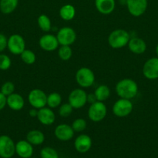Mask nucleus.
<instances>
[{
    "label": "nucleus",
    "instance_id": "4",
    "mask_svg": "<svg viewBox=\"0 0 158 158\" xmlns=\"http://www.w3.org/2000/svg\"><path fill=\"white\" fill-rule=\"evenodd\" d=\"M107 114V107L103 102L96 101L90 105L88 110V118L93 122H100Z\"/></svg>",
    "mask_w": 158,
    "mask_h": 158
},
{
    "label": "nucleus",
    "instance_id": "2",
    "mask_svg": "<svg viewBox=\"0 0 158 158\" xmlns=\"http://www.w3.org/2000/svg\"><path fill=\"white\" fill-rule=\"evenodd\" d=\"M130 35L126 30L122 29H115L109 34L108 43L112 49H121L128 45Z\"/></svg>",
    "mask_w": 158,
    "mask_h": 158
},
{
    "label": "nucleus",
    "instance_id": "11",
    "mask_svg": "<svg viewBox=\"0 0 158 158\" xmlns=\"http://www.w3.org/2000/svg\"><path fill=\"white\" fill-rule=\"evenodd\" d=\"M129 12L133 16L139 17L144 14L147 9V0H125Z\"/></svg>",
    "mask_w": 158,
    "mask_h": 158
},
{
    "label": "nucleus",
    "instance_id": "6",
    "mask_svg": "<svg viewBox=\"0 0 158 158\" xmlns=\"http://www.w3.org/2000/svg\"><path fill=\"white\" fill-rule=\"evenodd\" d=\"M88 94L84 89L77 88L70 93L68 96V103L72 106L74 109H80L82 108L88 102H87Z\"/></svg>",
    "mask_w": 158,
    "mask_h": 158
},
{
    "label": "nucleus",
    "instance_id": "15",
    "mask_svg": "<svg viewBox=\"0 0 158 158\" xmlns=\"http://www.w3.org/2000/svg\"><path fill=\"white\" fill-rule=\"evenodd\" d=\"M37 118L41 124L49 126L54 123L56 116L51 108L44 106V107H42L38 110Z\"/></svg>",
    "mask_w": 158,
    "mask_h": 158
},
{
    "label": "nucleus",
    "instance_id": "36",
    "mask_svg": "<svg viewBox=\"0 0 158 158\" xmlns=\"http://www.w3.org/2000/svg\"><path fill=\"white\" fill-rule=\"evenodd\" d=\"M96 101H97V99H96L94 94H88V97H87V102H88V103L91 104V103H94Z\"/></svg>",
    "mask_w": 158,
    "mask_h": 158
},
{
    "label": "nucleus",
    "instance_id": "25",
    "mask_svg": "<svg viewBox=\"0 0 158 158\" xmlns=\"http://www.w3.org/2000/svg\"><path fill=\"white\" fill-rule=\"evenodd\" d=\"M62 101V97L60 94L57 92H53L47 96L46 99V105L48 107L54 109L60 106Z\"/></svg>",
    "mask_w": 158,
    "mask_h": 158
},
{
    "label": "nucleus",
    "instance_id": "1",
    "mask_svg": "<svg viewBox=\"0 0 158 158\" xmlns=\"http://www.w3.org/2000/svg\"><path fill=\"white\" fill-rule=\"evenodd\" d=\"M116 92L120 98L132 100L137 95L138 85L132 79H122L116 84Z\"/></svg>",
    "mask_w": 158,
    "mask_h": 158
},
{
    "label": "nucleus",
    "instance_id": "13",
    "mask_svg": "<svg viewBox=\"0 0 158 158\" xmlns=\"http://www.w3.org/2000/svg\"><path fill=\"white\" fill-rule=\"evenodd\" d=\"M39 45L43 50L52 52V51L56 50L60 44H59L57 36L52 34H46L40 37L39 40Z\"/></svg>",
    "mask_w": 158,
    "mask_h": 158
},
{
    "label": "nucleus",
    "instance_id": "23",
    "mask_svg": "<svg viewBox=\"0 0 158 158\" xmlns=\"http://www.w3.org/2000/svg\"><path fill=\"white\" fill-rule=\"evenodd\" d=\"M94 94L97 99V101L104 102L109 98L111 91L107 85L102 84L96 88Z\"/></svg>",
    "mask_w": 158,
    "mask_h": 158
},
{
    "label": "nucleus",
    "instance_id": "16",
    "mask_svg": "<svg viewBox=\"0 0 158 158\" xmlns=\"http://www.w3.org/2000/svg\"><path fill=\"white\" fill-rule=\"evenodd\" d=\"M92 146L91 138L87 134H81L74 140V148L81 154L87 153Z\"/></svg>",
    "mask_w": 158,
    "mask_h": 158
},
{
    "label": "nucleus",
    "instance_id": "22",
    "mask_svg": "<svg viewBox=\"0 0 158 158\" xmlns=\"http://www.w3.org/2000/svg\"><path fill=\"white\" fill-rule=\"evenodd\" d=\"M59 13H60V16L62 19L65 20V21H70V20H72L75 16V8L72 5H64L60 8Z\"/></svg>",
    "mask_w": 158,
    "mask_h": 158
},
{
    "label": "nucleus",
    "instance_id": "8",
    "mask_svg": "<svg viewBox=\"0 0 158 158\" xmlns=\"http://www.w3.org/2000/svg\"><path fill=\"white\" fill-rule=\"evenodd\" d=\"M15 154V143L7 135L0 136V157L11 158Z\"/></svg>",
    "mask_w": 158,
    "mask_h": 158
},
{
    "label": "nucleus",
    "instance_id": "14",
    "mask_svg": "<svg viewBox=\"0 0 158 158\" xmlns=\"http://www.w3.org/2000/svg\"><path fill=\"white\" fill-rule=\"evenodd\" d=\"M74 131L68 124H59L54 130V135L60 141H68L74 137Z\"/></svg>",
    "mask_w": 158,
    "mask_h": 158
},
{
    "label": "nucleus",
    "instance_id": "26",
    "mask_svg": "<svg viewBox=\"0 0 158 158\" xmlns=\"http://www.w3.org/2000/svg\"><path fill=\"white\" fill-rule=\"evenodd\" d=\"M39 27L43 32H49L51 29V21L49 17L45 14H42L37 19Z\"/></svg>",
    "mask_w": 158,
    "mask_h": 158
},
{
    "label": "nucleus",
    "instance_id": "24",
    "mask_svg": "<svg viewBox=\"0 0 158 158\" xmlns=\"http://www.w3.org/2000/svg\"><path fill=\"white\" fill-rule=\"evenodd\" d=\"M19 0H0V11L3 14H10L15 11Z\"/></svg>",
    "mask_w": 158,
    "mask_h": 158
},
{
    "label": "nucleus",
    "instance_id": "33",
    "mask_svg": "<svg viewBox=\"0 0 158 158\" xmlns=\"http://www.w3.org/2000/svg\"><path fill=\"white\" fill-rule=\"evenodd\" d=\"M12 61L10 58L6 54H0V69L7 70L10 68Z\"/></svg>",
    "mask_w": 158,
    "mask_h": 158
},
{
    "label": "nucleus",
    "instance_id": "35",
    "mask_svg": "<svg viewBox=\"0 0 158 158\" xmlns=\"http://www.w3.org/2000/svg\"><path fill=\"white\" fill-rule=\"evenodd\" d=\"M6 105H7V97L0 92V111L4 109Z\"/></svg>",
    "mask_w": 158,
    "mask_h": 158
},
{
    "label": "nucleus",
    "instance_id": "21",
    "mask_svg": "<svg viewBox=\"0 0 158 158\" xmlns=\"http://www.w3.org/2000/svg\"><path fill=\"white\" fill-rule=\"evenodd\" d=\"M26 140L32 145H40L44 142L45 136L42 131L38 130H32L26 134Z\"/></svg>",
    "mask_w": 158,
    "mask_h": 158
},
{
    "label": "nucleus",
    "instance_id": "7",
    "mask_svg": "<svg viewBox=\"0 0 158 158\" xmlns=\"http://www.w3.org/2000/svg\"><path fill=\"white\" fill-rule=\"evenodd\" d=\"M7 48L13 55H20L26 49V42L20 34H13L8 39Z\"/></svg>",
    "mask_w": 158,
    "mask_h": 158
},
{
    "label": "nucleus",
    "instance_id": "30",
    "mask_svg": "<svg viewBox=\"0 0 158 158\" xmlns=\"http://www.w3.org/2000/svg\"><path fill=\"white\" fill-rule=\"evenodd\" d=\"M73 110H74V108L69 103H63L59 107L58 114L61 117L66 118V117H70L71 115V114L73 113Z\"/></svg>",
    "mask_w": 158,
    "mask_h": 158
},
{
    "label": "nucleus",
    "instance_id": "17",
    "mask_svg": "<svg viewBox=\"0 0 158 158\" xmlns=\"http://www.w3.org/2000/svg\"><path fill=\"white\" fill-rule=\"evenodd\" d=\"M15 154L21 158L32 157L33 154V145L26 140H20L15 143Z\"/></svg>",
    "mask_w": 158,
    "mask_h": 158
},
{
    "label": "nucleus",
    "instance_id": "32",
    "mask_svg": "<svg viewBox=\"0 0 158 158\" xmlns=\"http://www.w3.org/2000/svg\"><path fill=\"white\" fill-rule=\"evenodd\" d=\"M14 91H15V85H14L13 83L10 81L4 83L1 87V92L6 97L13 94Z\"/></svg>",
    "mask_w": 158,
    "mask_h": 158
},
{
    "label": "nucleus",
    "instance_id": "18",
    "mask_svg": "<svg viewBox=\"0 0 158 158\" xmlns=\"http://www.w3.org/2000/svg\"><path fill=\"white\" fill-rule=\"evenodd\" d=\"M128 47L133 53L140 55L147 50V43L143 39L134 37L129 40L128 43Z\"/></svg>",
    "mask_w": 158,
    "mask_h": 158
},
{
    "label": "nucleus",
    "instance_id": "12",
    "mask_svg": "<svg viewBox=\"0 0 158 158\" xmlns=\"http://www.w3.org/2000/svg\"><path fill=\"white\" fill-rule=\"evenodd\" d=\"M143 74L148 80L158 79V57L150 58L144 63Z\"/></svg>",
    "mask_w": 158,
    "mask_h": 158
},
{
    "label": "nucleus",
    "instance_id": "3",
    "mask_svg": "<svg viewBox=\"0 0 158 158\" xmlns=\"http://www.w3.org/2000/svg\"><path fill=\"white\" fill-rule=\"evenodd\" d=\"M75 80L82 88H88L94 83L95 77L94 72L88 67H81L76 72Z\"/></svg>",
    "mask_w": 158,
    "mask_h": 158
},
{
    "label": "nucleus",
    "instance_id": "20",
    "mask_svg": "<svg viewBox=\"0 0 158 158\" xmlns=\"http://www.w3.org/2000/svg\"><path fill=\"white\" fill-rule=\"evenodd\" d=\"M7 105L12 110H21L25 105L24 99L20 94L13 93L7 97Z\"/></svg>",
    "mask_w": 158,
    "mask_h": 158
},
{
    "label": "nucleus",
    "instance_id": "31",
    "mask_svg": "<svg viewBox=\"0 0 158 158\" xmlns=\"http://www.w3.org/2000/svg\"><path fill=\"white\" fill-rule=\"evenodd\" d=\"M71 127L73 128L74 132H82L85 131L87 127L86 120L82 118H77L73 121L71 124Z\"/></svg>",
    "mask_w": 158,
    "mask_h": 158
},
{
    "label": "nucleus",
    "instance_id": "5",
    "mask_svg": "<svg viewBox=\"0 0 158 158\" xmlns=\"http://www.w3.org/2000/svg\"><path fill=\"white\" fill-rule=\"evenodd\" d=\"M133 110L131 100L120 98L115 102L112 106V113L117 117H125L129 115Z\"/></svg>",
    "mask_w": 158,
    "mask_h": 158
},
{
    "label": "nucleus",
    "instance_id": "10",
    "mask_svg": "<svg viewBox=\"0 0 158 158\" xmlns=\"http://www.w3.org/2000/svg\"><path fill=\"white\" fill-rule=\"evenodd\" d=\"M56 36L60 46H71L75 42L77 38L75 31L68 26L59 29Z\"/></svg>",
    "mask_w": 158,
    "mask_h": 158
},
{
    "label": "nucleus",
    "instance_id": "37",
    "mask_svg": "<svg viewBox=\"0 0 158 158\" xmlns=\"http://www.w3.org/2000/svg\"><path fill=\"white\" fill-rule=\"evenodd\" d=\"M37 114H38V110L36 109V108L33 107V109L29 110V116H30V117H37Z\"/></svg>",
    "mask_w": 158,
    "mask_h": 158
},
{
    "label": "nucleus",
    "instance_id": "27",
    "mask_svg": "<svg viewBox=\"0 0 158 158\" xmlns=\"http://www.w3.org/2000/svg\"><path fill=\"white\" fill-rule=\"evenodd\" d=\"M20 57L23 63L28 65L33 64L37 60V56L34 52H33L30 49H25L21 54H20Z\"/></svg>",
    "mask_w": 158,
    "mask_h": 158
},
{
    "label": "nucleus",
    "instance_id": "29",
    "mask_svg": "<svg viewBox=\"0 0 158 158\" xmlns=\"http://www.w3.org/2000/svg\"><path fill=\"white\" fill-rule=\"evenodd\" d=\"M40 155L41 158H59L57 151L50 147H45L42 148Z\"/></svg>",
    "mask_w": 158,
    "mask_h": 158
},
{
    "label": "nucleus",
    "instance_id": "28",
    "mask_svg": "<svg viewBox=\"0 0 158 158\" xmlns=\"http://www.w3.org/2000/svg\"><path fill=\"white\" fill-rule=\"evenodd\" d=\"M73 54L71 46H60L58 48V56L64 61H68L71 58Z\"/></svg>",
    "mask_w": 158,
    "mask_h": 158
},
{
    "label": "nucleus",
    "instance_id": "38",
    "mask_svg": "<svg viewBox=\"0 0 158 158\" xmlns=\"http://www.w3.org/2000/svg\"><path fill=\"white\" fill-rule=\"evenodd\" d=\"M156 56H157V57H158V44L156 45Z\"/></svg>",
    "mask_w": 158,
    "mask_h": 158
},
{
    "label": "nucleus",
    "instance_id": "34",
    "mask_svg": "<svg viewBox=\"0 0 158 158\" xmlns=\"http://www.w3.org/2000/svg\"><path fill=\"white\" fill-rule=\"evenodd\" d=\"M8 39L2 33H0V52L4 51L7 48Z\"/></svg>",
    "mask_w": 158,
    "mask_h": 158
},
{
    "label": "nucleus",
    "instance_id": "19",
    "mask_svg": "<svg viewBox=\"0 0 158 158\" xmlns=\"http://www.w3.org/2000/svg\"><path fill=\"white\" fill-rule=\"evenodd\" d=\"M95 8L100 13L108 15L114 11L116 7L115 0H95Z\"/></svg>",
    "mask_w": 158,
    "mask_h": 158
},
{
    "label": "nucleus",
    "instance_id": "9",
    "mask_svg": "<svg viewBox=\"0 0 158 158\" xmlns=\"http://www.w3.org/2000/svg\"><path fill=\"white\" fill-rule=\"evenodd\" d=\"M47 95L40 89H33L28 95V101L33 108L39 110L46 106Z\"/></svg>",
    "mask_w": 158,
    "mask_h": 158
},
{
    "label": "nucleus",
    "instance_id": "39",
    "mask_svg": "<svg viewBox=\"0 0 158 158\" xmlns=\"http://www.w3.org/2000/svg\"><path fill=\"white\" fill-rule=\"evenodd\" d=\"M29 158H32V157H29Z\"/></svg>",
    "mask_w": 158,
    "mask_h": 158
}]
</instances>
